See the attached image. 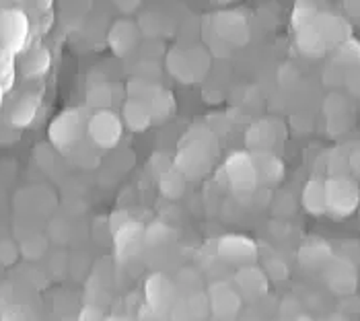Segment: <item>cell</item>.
<instances>
[{"label":"cell","instance_id":"6da1fadb","mask_svg":"<svg viewBox=\"0 0 360 321\" xmlns=\"http://www.w3.org/2000/svg\"><path fill=\"white\" fill-rule=\"evenodd\" d=\"M214 151V138L212 134L202 130V134H188L186 144L181 146L179 155L175 157V169L186 180H198L206 171H210V155Z\"/></svg>","mask_w":360,"mask_h":321},{"label":"cell","instance_id":"7a4b0ae2","mask_svg":"<svg viewBox=\"0 0 360 321\" xmlns=\"http://www.w3.org/2000/svg\"><path fill=\"white\" fill-rule=\"evenodd\" d=\"M326 186V208L328 214L342 220L356 213L360 206V186L354 177L348 175H333L323 182Z\"/></svg>","mask_w":360,"mask_h":321},{"label":"cell","instance_id":"3957f363","mask_svg":"<svg viewBox=\"0 0 360 321\" xmlns=\"http://www.w3.org/2000/svg\"><path fill=\"white\" fill-rule=\"evenodd\" d=\"M86 130L83 113L79 109H66L62 111L50 126V140L58 151L66 153L70 151Z\"/></svg>","mask_w":360,"mask_h":321},{"label":"cell","instance_id":"277c9868","mask_svg":"<svg viewBox=\"0 0 360 321\" xmlns=\"http://www.w3.org/2000/svg\"><path fill=\"white\" fill-rule=\"evenodd\" d=\"M124 124L120 120V115H115L110 109H99L95 111L89 122H86V132L91 136V140L99 146V149H113L120 138H122Z\"/></svg>","mask_w":360,"mask_h":321},{"label":"cell","instance_id":"5b68a950","mask_svg":"<svg viewBox=\"0 0 360 321\" xmlns=\"http://www.w3.org/2000/svg\"><path fill=\"white\" fill-rule=\"evenodd\" d=\"M224 173H226V180L231 187L245 196V194H251L255 191L257 187V175H255V167H253V159H251V153H233L229 155L226 160H224Z\"/></svg>","mask_w":360,"mask_h":321},{"label":"cell","instance_id":"8992f818","mask_svg":"<svg viewBox=\"0 0 360 321\" xmlns=\"http://www.w3.org/2000/svg\"><path fill=\"white\" fill-rule=\"evenodd\" d=\"M328 289L335 294H350L359 287V270L342 256H333L330 264L321 270Z\"/></svg>","mask_w":360,"mask_h":321},{"label":"cell","instance_id":"52a82bcc","mask_svg":"<svg viewBox=\"0 0 360 321\" xmlns=\"http://www.w3.org/2000/svg\"><path fill=\"white\" fill-rule=\"evenodd\" d=\"M217 251L226 264H233L237 268L251 266L257 260V245L255 241L245 235H224L219 239Z\"/></svg>","mask_w":360,"mask_h":321},{"label":"cell","instance_id":"ba28073f","mask_svg":"<svg viewBox=\"0 0 360 321\" xmlns=\"http://www.w3.org/2000/svg\"><path fill=\"white\" fill-rule=\"evenodd\" d=\"M243 298L237 289L229 282H214L208 289V307L214 317L219 320H233L241 311Z\"/></svg>","mask_w":360,"mask_h":321},{"label":"cell","instance_id":"9c48e42d","mask_svg":"<svg viewBox=\"0 0 360 321\" xmlns=\"http://www.w3.org/2000/svg\"><path fill=\"white\" fill-rule=\"evenodd\" d=\"M144 296L148 307L157 315H167L175 307V287L165 274H153L144 284Z\"/></svg>","mask_w":360,"mask_h":321},{"label":"cell","instance_id":"30bf717a","mask_svg":"<svg viewBox=\"0 0 360 321\" xmlns=\"http://www.w3.org/2000/svg\"><path fill=\"white\" fill-rule=\"evenodd\" d=\"M268 282L270 280H268L266 272L255 264L237 268L235 278H233V287L237 289L239 296L245 301H255V298L264 296L268 293Z\"/></svg>","mask_w":360,"mask_h":321},{"label":"cell","instance_id":"8fae6325","mask_svg":"<svg viewBox=\"0 0 360 321\" xmlns=\"http://www.w3.org/2000/svg\"><path fill=\"white\" fill-rule=\"evenodd\" d=\"M27 19L19 11H4L0 13V46L11 52H19L25 44L27 35Z\"/></svg>","mask_w":360,"mask_h":321},{"label":"cell","instance_id":"7c38bea8","mask_svg":"<svg viewBox=\"0 0 360 321\" xmlns=\"http://www.w3.org/2000/svg\"><path fill=\"white\" fill-rule=\"evenodd\" d=\"M140 31L134 21L128 19H120L111 25L108 33V44H110L111 52L117 58H126L134 52V48L139 46Z\"/></svg>","mask_w":360,"mask_h":321},{"label":"cell","instance_id":"4fadbf2b","mask_svg":"<svg viewBox=\"0 0 360 321\" xmlns=\"http://www.w3.org/2000/svg\"><path fill=\"white\" fill-rule=\"evenodd\" d=\"M255 175H257V186L274 187L284 180V163L272 151H262V153H251Z\"/></svg>","mask_w":360,"mask_h":321},{"label":"cell","instance_id":"5bb4252c","mask_svg":"<svg viewBox=\"0 0 360 321\" xmlns=\"http://www.w3.org/2000/svg\"><path fill=\"white\" fill-rule=\"evenodd\" d=\"M113 243H115V251L120 258H132L136 256L140 249V245L144 243V227L140 225L139 220H124L115 233H113Z\"/></svg>","mask_w":360,"mask_h":321},{"label":"cell","instance_id":"9a60e30c","mask_svg":"<svg viewBox=\"0 0 360 321\" xmlns=\"http://www.w3.org/2000/svg\"><path fill=\"white\" fill-rule=\"evenodd\" d=\"M217 33L221 35L226 44L233 46H243L250 39V25L241 13L226 11L217 17Z\"/></svg>","mask_w":360,"mask_h":321},{"label":"cell","instance_id":"2e32d148","mask_svg":"<svg viewBox=\"0 0 360 321\" xmlns=\"http://www.w3.org/2000/svg\"><path fill=\"white\" fill-rule=\"evenodd\" d=\"M313 27L319 31V35L323 37V42L328 44V48L342 46L350 37V27H348V23L344 19L332 15V13H317V17L313 21Z\"/></svg>","mask_w":360,"mask_h":321},{"label":"cell","instance_id":"e0dca14e","mask_svg":"<svg viewBox=\"0 0 360 321\" xmlns=\"http://www.w3.org/2000/svg\"><path fill=\"white\" fill-rule=\"evenodd\" d=\"M333 258L332 245L323 239H307L297 253L299 264L307 270H323Z\"/></svg>","mask_w":360,"mask_h":321},{"label":"cell","instance_id":"ac0fdd59","mask_svg":"<svg viewBox=\"0 0 360 321\" xmlns=\"http://www.w3.org/2000/svg\"><path fill=\"white\" fill-rule=\"evenodd\" d=\"M248 149L251 153H262V151H272L278 142V124L272 120H262L257 124H253L248 136H245Z\"/></svg>","mask_w":360,"mask_h":321},{"label":"cell","instance_id":"d6986e66","mask_svg":"<svg viewBox=\"0 0 360 321\" xmlns=\"http://www.w3.org/2000/svg\"><path fill=\"white\" fill-rule=\"evenodd\" d=\"M301 204L307 213L313 216H323L328 214L326 208V186L321 180H309L301 194Z\"/></svg>","mask_w":360,"mask_h":321},{"label":"cell","instance_id":"ffe728a7","mask_svg":"<svg viewBox=\"0 0 360 321\" xmlns=\"http://www.w3.org/2000/svg\"><path fill=\"white\" fill-rule=\"evenodd\" d=\"M297 46L309 58H321L330 50L328 44L323 42V37L319 35V31L313 27V23L297 31Z\"/></svg>","mask_w":360,"mask_h":321},{"label":"cell","instance_id":"44dd1931","mask_svg":"<svg viewBox=\"0 0 360 321\" xmlns=\"http://www.w3.org/2000/svg\"><path fill=\"white\" fill-rule=\"evenodd\" d=\"M124 122H126V126H128L130 130H134V132H144V130L153 124V118H150L148 106L128 99L126 106H124Z\"/></svg>","mask_w":360,"mask_h":321},{"label":"cell","instance_id":"7402d4cb","mask_svg":"<svg viewBox=\"0 0 360 321\" xmlns=\"http://www.w3.org/2000/svg\"><path fill=\"white\" fill-rule=\"evenodd\" d=\"M194 58L192 52H184V50H173L169 56V68H171V75L177 77L181 82H192L195 79L194 75Z\"/></svg>","mask_w":360,"mask_h":321},{"label":"cell","instance_id":"603a6c76","mask_svg":"<svg viewBox=\"0 0 360 321\" xmlns=\"http://www.w3.org/2000/svg\"><path fill=\"white\" fill-rule=\"evenodd\" d=\"M159 189L169 200H179L186 191V177L175 169H165L159 177Z\"/></svg>","mask_w":360,"mask_h":321},{"label":"cell","instance_id":"cb8c5ba5","mask_svg":"<svg viewBox=\"0 0 360 321\" xmlns=\"http://www.w3.org/2000/svg\"><path fill=\"white\" fill-rule=\"evenodd\" d=\"M37 97H31V95H25V97H21L15 107H13V111H11V122L15 124V126H19V128H25L29 126L31 122H33V118H35V113H37Z\"/></svg>","mask_w":360,"mask_h":321},{"label":"cell","instance_id":"d4e9b609","mask_svg":"<svg viewBox=\"0 0 360 321\" xmlns=\"http://www.w3.org/2000/svg\"><path fill=\"white\" fill-rule=\"evenodd\" d=\"M50 68V54L46 48H35L31 52L25 54L23 62H21V70L27 75V77H37V75H44L46 70Z\"/></svg>","mask_w":360,"mask_h":321},{"label":"cell","instance_id":"484cf974","mask_svg":"<svg viewBox=\"0 0 360 321\" xmlns=\"http://www.w3.org/2000/svg\"><path fill=\"white\" fill-rule=\"evenodd\" d=\"M161 87H157L155 82L144 79H134L128 82V99L139 101V103H150L157 95H159Z\"/></svg>","mask_w":360,"mask_h":321},{"label":"cell","instance_id":"4316f807","mask_svg":"<svg viewBox=\"0 0 360 321\" xmlns=\"http://www.w3.org/2000/svg\"><path fill=\"white\" fill-rule=\"evenodd\" d=\"M148 111H150V118L153 122H167L173 111H175V99L169 91H159V95L148 103Z\"/></svg>","mask_w":360,"mask_h":321},{"label":"cell","instance_id":"83f0119b","mask_svg":"<svg viewBox=\"0 0 360 321\" xmlns=\"http://www.w3.org/2000/svg\"><path fill=\"white\" fill-rule=\"evenodd\" d=\"M175 237L173 229L167 227L165 222H153L144 229V243L150 247H163L167 243H171Z\"/></svg>","mask_w":360,"mask_h":321},{"label":"cell","instance_id":"f1b7e54d","mask_svg":"<svg viewBox=\"0 0 360 321\" xmlns=\"http://www.w3.org/2000/svg\"><path fill=\"white\" fill-rule=\"evenodd\" d=\"M317 6L315 4H311V2H299L297 6H295V11H292V25L295 29L299 31V29H303V27L311 25L313 21H315V17H317Z\"/></svg>","mask_w":360,"mask_h":321},{"label":"cell","instance_id":"f546056e","mask_svg":"<svg viewBox=\"0 0 360 321\" xmlns=\"http://www.w3.org/2000/svg\"><path fill=\"white\" fill-rule=\"evenodd\" d=\"M111 99V93H110V87L108 84H97V87H93L91 89V93H89V101H91V106H97V107H103L110 103Z\"/></svg>","mask_w":360,"mask_h":321},{"label":"cell","instance_id":"4dcf8cb0","mask_svg":"<svg viewBox=\"0 0 360 321\" xmlns=\"http://www.w3.org/2000/svg\"><path fill=\"white\" fill-rule=\"evenodd\" d=\"M264 272H266L268 280H270V278L280 280V278H284V276L288 274V270H286V266H284L282 262H270V264H268V270H264Z\"/></svg>","mask_w":360,"mask_h":321},{"label":"cell","instance_id":"1f68e13d","mask_svg":"<svg viewBox=\"0 0 360 321\" xmlns=\"http://www.w3.org/2000/svg\"><path fill=\"white\" fill-rule=\"evenodd\" d=\"M2 321H31V317H29V313L25 309L13 307V309H8V311L2 315Z\"/></svg>","mask_w":360,"mask_h":321},{"label":"cell","instance_id":"d6a6232c","mask_svg":"<svg viewBox=\"0 0 360 321\" xmlns=\"http://www.w3.org/2000/svg\"><path fill=\"white\" fill-rule=\"evenodd\" d=\"M79 321H105V317H103L101 309H97V307H84L83 311H81V315H79Z\"/></svg>","mask_w":360,"mask_h":321},{"label":"cell","instance_id":"836d02e7","mask_svg":"<svg viewBox=\"0 0 360 321\" xmlns=\"http://www.w3.org/2000/svg\"><path fill=\"white\" fill-rule=\"evenodd\" d=\"M140 2L136 0H130V2H117V8L122 11V13H126V15H130V13H134V11H139Z\"/></svg>","mask_w":360,"mask_h":321},{"label":"cell","instance_id":"e575fe53","mask_svg":"<svg viewBox=\"0 0 360 321\" xmlns=\"http://www.w3.org/2000/svg\"><path fill=\"white\" fill-rule=\"evenodd\" d=\"M346 11L352 17H360V2H346Z\"/></svg>","mask_w":360,"mask_h":321},{"label":"cell","instance_id":"d590c367","mask_svg":"<svg viewBox=\"0 0 360 321\" xmlns=\"http://www.w3.org/2000/svg\"><path fill=\"white\" fill-rule=\"evenodd\" d=\"M350 167H352V171H354L356 175H360V151L350 157Z\"/></svg>","mask_w":360,"mask_h":321},{"label":"cell","instance_id":"8d00e7d4","mask_svg":"<svg viewBox=\"0 0 360 321\" xmlns=\"http://www.w3.org/2000/svg\"><path fill=\"white\" fill-rule=\"evenodd\" d=\"M105 321H136V320H124V317H108Z\"/></svg>","mask_w":360,"mask_h":321}]
</instances>
